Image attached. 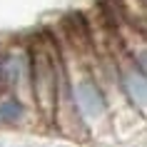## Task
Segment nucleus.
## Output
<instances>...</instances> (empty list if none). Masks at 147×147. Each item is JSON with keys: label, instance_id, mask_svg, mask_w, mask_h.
<instances>
[{"label": "nucleus", "instance_id": "7ed1b4c3", "mask_svg": "<svg viewBox=\"0 0 147 147\" xmlns=\"http://www.w3.org/2000/svg\"><path fill=\"white\" fill-rule=\"evenodd\" d=\"M0 87L15 97L20 87L30 90V53L25 42H8L0 47Z\"/></svg>", "mask_w": 147, "mask_h": 147}, {"label": "nucleus", "instance_id": "39448f33", "mask_svg": "<svg viewBox=\"0 0 147 147\" xmlns=\"http://www.w3.org/2000/svg\"><path fill=\"white\" fill-rule=\"evenodd\" d=\"M25 117V102L15 95H3L0 97V122L5 125H15V122H23Z\"/></svg>", "mask_w": 147, "mask_h": 147}, {"label": "nucleus", "instance_id": "f257e3e1", "mask_svg": "<svg viewBox=\"0 0 147 147\" xmlns=\"http://www.w3.org/2000/svg\"><path fill=\"white\" fill-rule=\"evenodd\" d=\"M28 53H30V92L38 107L50 117L55 112V95H57V82L62 72V57L47 38H40L35 45L28 47Z\"/></svg>", "mask_w": 147, "mask_h": 147}, {"label": "nucleus", "instance_id": "f03ea898", "mask_svg": "<svg viewBox=\"0 0 147 147\" xmlns=\"http://www.w3.org/2000/svg\"><path fill=\"white\" fill-rule=\"evenodd\" d=\"M67 70V67H65ZM67 85H70V97H72V107L78 112L82 125H92L102 122L107 117V97L102 92V87L97 85V80L82 70L78 75H67Z\"/></svg>", "mask_w": 147, "mask_h": 147}, {"label": "nucleus", "instance_id": "20e7f679", "mask_svg": "<svg viewBox=\"0 0 147 147\" xmlns=\"http://www.w3.org/2000/svg\"><path fill=\"white\" fill-rule=\"evenodd\" d=\"M117 75H120V85H122L125 97L132 102V107H137V112H145L147 105V80H145V70L137 67L135 60L122 57L117 65Z\"/></svg>", "mask_w": 147, "mask_h": 147}]
</instances>
